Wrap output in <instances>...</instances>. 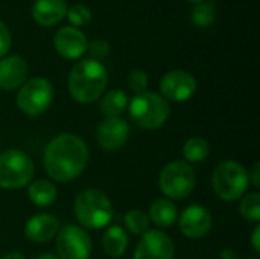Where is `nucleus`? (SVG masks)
<instances>
[{
    "label": "nucleus",
    "instance_id": "1",
    "mask_svg": "<svg viewBox=\"0 0 260 259\" xmlns=\"http://www.w3.org/2000/svg\"><path fill=\"white\" fill-rule=\"evenodd\" d=\"M90 160L87 143L72 133H62L52 139L43 154V165L47 176L59 183L79 177Z\"/></svg>",
    "mask_w": 260,
    "mask_h": 259
},
{
    "label": "nucleus",
    "instance_id": "2",
    "mask_svg": "<svg viewBox=\"0 0 260 259\" xmlns=\"http://www.w3.org/2000/svg\"><path fill=\"white\" fill-rule=\"evenodd\" d=\"M108 84V73L101 61L82 60L73 66L69 76V92L76 102L98 101Z\"/></svg>",
    "mask_w": 260,
    "mask_h": 259
},
{
    "label": "nucleus",
    "instance_id": "3",
    "mask_svg": "<svg viewBox=\"0 0 260 259\" xmlns=\"http://www.w3.org/2000/svg\"><path fill=\"white\" fill-rule=\"evenodd\" d=\"M73 214L81 226L98 231L111 223L114 208L111 200L102 191L85 189L76 195Z\"/></svg>",
    "mask_w": 260,
    "mask_h": 259
},
{
    "label": "nucleus",
    "instance_id": "4",
    "mask_svg": "<svg viewBox=\"0 0 260 259\" xmlns=\"http://www.w3.org/2000/svg\"><path fill=\"white\" fill-rule=\"evenodd\" d=\"M129 116L137 127L143 130H157L163 127L171 114L168 101L154 92L136 93L128 104Z\"/></svg>",
    "mask_w": 260,
    "mask_h": 259
},
{
    "label": "nucleus",
    "instance_id": "5",
    "mask_svg": "<svg viewBox=\"0 0 260 259\" xmlns=\"http://www.w3.org/2000/svg\"><path fill=\"white\" fill-rule=\"evenodd\" d=\"M248 185V171L235 160L221 162L213 171L212 186L224 202H236L241 198L247 192Z\"/></svg>",
    "mask_w": 260,
    "mask_h": 259
},
{
    "label": "nucleus",
    "instance_id": "6",
    "mask_svg": "<svg viewBox=\"0 0 260 259\" xmlns=\"http://www.w3.org/2000/svg\"><path fill=\"white\" fill-rule=\"evenodd\" d=\"M195 185V169L184 160H174L168 163L158 177L160 191L171 200H184L192 194Z\"/></svg>",
    "mask_w": 260,
    "mask_h": 259
},
{
    "label": "nucleus",
    "instance_id": "7",
    "mask_svg": "<svg viewBox=\"0 0 260 259\" xmlns=\"http://www.w3.org/2000/svg\"><path fill=\"white\" fill-rule=\"evenodd\" d=\"M34 177V163L30 157L20 150H6L0 153V188L21 189Z\"/></svg>",
    "mask_w": 260,
    "mask_h": 259
},
{
    "label": "nucleus",
    "instance_id": "8",
    "mask_svg": "<svg viewBox=\"0 0 260 259\" xmlns=\"http://www.w3.org/2000/svg\"><path fill=\"white\" fill-rule=\"evenodd\" d=\"M53 101V85L47 78L37 76L26 81L17 95V105L18 108L30 116L37 118L43 114Z\"/></svg>",
    "mask_w": 260,
    "mask_h": 259
},
{
    "label": "nucleus",
    "instance_id": "9",
    "mask_svg": "<svg viewBox=\"0 0 260 259\" xmlns=\"http://www.w3.org/2000/svg\"><path fill=\"white\" fill-rule=\"evenodd\" d=\"M56 252L59 259H88L91 255V240L78 226H64L56 234Z\"/></svg>",
    "mask_w": 260,
    "mask_h": 259
},
{
    "label": "nucleus",
    "instance_id": "10",
    "mask_svg": "<svg viewBox=\"0 0 260 259\" xmlns=\"http://www.w3.org/2000/svg\"><path fill=\"white\" fill-rule=\"evenodd\" d=\"M197 79L184 70H172L160 81L161 96L168 101L184 102L197 93Z\"/></svg>",
    "mask_w": 260,
    "mask_h": 259
},
{
    "label": "nucleus",
    "instance_id": "11",
    "mask_svg": "<svg viewBox=\"0 0 260 259\" xmlns=\"http://www.w3.org/2000/svg\"><path fill=\"white\" fill-rule=\"evenodd\" d=\"M172 240L161 231H148L136 246L134 259H174Z\"/></svg>",
    "mask_w": 260,
    "mask_h": 259
},
{
    "label": "nucleus",
    "instance_id": "12",
    "mask_svg": "<svg viewBox=\"0 0 260 259\" xmlns=\"http://www.w3.org/2000/svg\"><path fill=\"white\" fill-rule=\"evenodd\" d=\"M129 137V125L123 118H107L96 130V140L105 151L120 150Z\"/></svg>",
    "mask_w": 260,
    "mask_h": 259
},
{
    "label": "nucleus",
    "instance_id": "13",
    "mask_svg": "<svg viewBox=\"0 0 260 259\" xmlns=\"http://www.w3.org/2000/svg\"><path fill=\"white\" fill-rule=\"evenodd\" d=\"M178 223H180V231L184 237L190 240H200L210 232L213 226V218L212 214L204 206L192 205L183 211Z\"/></svg>",
    "mask_w": 260,
    "mask_h": 259
},
{
    "label": "nucleus",
    "instance_id": "14",
    "mask_svg": "<svg viewBox=\"0 0 260 259\" xmlns=\"http://www.w3.org/2000/svg\"><path fill=\"white\" fill-rule=\"evenodd\" d=\"M53 44L56 52L66 60H78L87 52L85 35L73 26H66L55 34Z\"/></svg>",
    "mask_w": 260,
    "mask_h": 259
},
{
    "label": "nucleus",
    "instance_id": "15",
    "mask_svg": "<svg viewBox=\"0 0 260 259\" xmlns=\"http://www.w3.org/2000/svg\"><path fill=\"white\" fill-rule=\"evenodd\" d=\"M27 64L18 55L3 56L0 60V89L15 90L26 82Z\"/></svg>",
    "mask_w": 260,
    "mask_h": 259
},
{
    "label": "nucleus",
    "instance_id": "16",
    "mask_svg": "<svg viewBox=\"0 0 260 259\" xmlns=\"http://www.w3.org/2000/svg\"><path fill=\"white\" fill-rule=\"evenodd\" d=\"M59 232L58 220L50 214H37L24 226V237L32 243H47Z\"/></svg>",
    "mask_w": 260,
    "mask_h": 259
},
{
    "label": "nucleus",
    "instance_id": "17",
    "mask_svg": "<svg viewBox=\"0 0 260 259\" xmlns=\"http://www.w3.org/2000/svg\"><path fill=\"white\" fill-rule=\"evenodd\" d=\"M67 12L64 0H37L32 6V17L41 26L58 24Z\"/></svg>",
    "mask_w": 260,
    "mask_h": 259
},
{
    "label": "nucleus",
    "instance_id": "18",
    "mask_svg": "<svg viewBox=\"0 0 260 259\" xmlns=\"http://www.w3.org/2000/svg\"><path fill=\"white\" fill-rule=\"evenodd\" d=\"M149 218L155 226L161 229L171 227L177 223L178 208L169 198H158L149 208Z\"/></svg>",
    "mask_w": 260,
    "mask_h": 259
},
{
    "label": "nucleus",
    "instance_id": "19",
    "mask_svg": "<svg viewBox=\"0 0 260 259\" xmlns=\"http://www.w3.org/2000/svg\"><path fill=\"white\" fill-rule=\"evenodd\" d=\"M102 247L107 256L120 258L128 249L126 232L120 226H111L102 237Z\"/></svg>",
    "mask_w": 260,
    "mask_h": 259
},
{
    "label": "nucleus",
    "instance_id": "20",
    "mask_svg": "<svg viewBox=\"0 0 260 259\" xmlns=\"http://www.w3.org/2000/svg\"><path fill=\"white\" fill-rule=\"evenodd\" d=\"M128 104H129L128 95L123 90L116 89L104 95L99 107H101V111L107 118H120L128 108Z\"/></svg>",
    "mask_w": 260,
    "mask_h": 259
},
{
    "label": "nucleus",
    "instance_id": "21",
    "mask_svg": "<svg viewBox=\"0 0 260 259\" xmlns=\"http://www.w3.org/2000/svg\"><path fill=\"white\" fill-rule=\"evenodd\" d=\"M56 188L49 180H37L29 186L27 197L38 208H47L56 200Z\"/></svg>",
    "mask_w": 260,
    "mask_h": 259
},
{
    "label": "nucleus",
    "instance_id": "22",
    "mask_svg": "<svg viewBox=\"0 0 260 259\" xmlns=\"http://www.w3.org/2000/svg\"><path fill=\"white\" fill-rule=\"evenodd\" d=\"M210 154V143L200 136L190 137L183 147V157L187 163H200L204 162Z\"/></svg>",
    "mask_w": 260,
    "mask_h": 259
},
{
    "label": "nucleus",
    "instance_id": "23",
    "mask_svg": "<svg viewBox=\"0 0 260 259\" xmlns=\"http://www.w3.org/2000/svg\"><path fill=\"white\" fill-rule=\"evenodd\" d=\"M216 18V5L212 0H203L195 5L192 9V21L198 27H209L215 23Z\"/></svg>",
    "mask_w": 260,
    "mask_h": 259
},
{
    "label": "nucleus",
    "instance_id": "24",
    "mask_svg": "<svg viewBox=\"0 0 260 259\" xmlns=\"http://www.w3.org/2000/svg\"><path fill=\"white\" fill-rule=\"evenodd\" d=\"M125 226L133 235L142 237L149 231V217L140 209H131L125 215Z\"/></svg>",
    "mask_w": 260,
    "mask_h": 259
},
{
    "label": "nucleus",
    "instance_id": "25",
    "mask_svg": "<svg viewBox=\"0 0 260 259\" xmlns=\"http://www.w3.org/2000/svg\"><path fill=\"white\" fill-rule=\"evenodd\" d=\"M241 215L248 221L257 224L260 221V194L259 192H251L244 197L239 206Z\"/></svg>",
    "mask_w": 260,
    "mask_h": 259
},
{
    "label": "nucleus",
    "instance_id": "26",
    "mask_svg": "<svg viewBox=\"0 0 260 259\" xmlns=\"http://www.w3.org/2000/svg\"><path fill=\"white\" fill-rule=\"evenodd\" d=\"M66 15L73 26H85L91 21V11L85 5H73L67 9Z\"/></svg>",
    "mask_w": 260,
    "mask_h": 259
},
{
    "label": "nucleus",
    "instance_id": "27",
    "mask_svg": "<svg viewBox=\"0 0 260 259\" xmlns=\"http://www.w3.org/2000/svg\"><path fill=\"white\" fill-rule=\"evenodd\" d=\"M128 85L136 93L146 92V87H148V75H146V72L142 70V69L131 70L129 75H128Z\"/></svg>",
    "mask_w": 260,
    "mask_h": 259
},
{
    "label": "nucleus",
    "instance_id": "28",
    "mask_svg": "<svg viewBox=\"0 0 260 259\" xmlns=\"http://www.w3.org/2000/svg\"><path fill=\"white\" fill-rule=\"evenodd\" d=\"M87 50H88V53L91 56L90 60L99 61V60H104V58L108 56V53H110V44L105 40H94V41H91L87 46Z\"/></svg>",
    "mask_w": 260,
    "mask_h": 259
},
{
    "label": "nucleus",
    "instance_id": "29",
    "mask_svg": "<svg viewBox=\"0 0 260 259\" xmlns=\"http://www.w3.org/2000/svg\"><path fill=\"white\" fill-rule=\"evenodd\" d=\"M11 49V34L5 23L0 21V58H3Z\"/></svg>",
    "mask_w": 260,
    "mask_h": 259
},
{
    "label": "nucleus",
    "instance_id": "30",
    "mask_svg": "<svg viewBox=\"0 0 260 259\" xmlns=\"http://www.w3.org/2000/svg\"><path fill=\"white\" fill-rule=\"evenodd\" d=\"M248 179H250V183L254 186V188H259L260 186V165L256 163L251 169V172H248Z\"/></svg>",
    "mask_w": 260,
    "mask_h": 259
},
{
    "label": "nucleus",
    "instance_id": "31",
    "mask_svg": "<svg viewBox=\"0 0 260 259\" xmlns=\"http://www.w3.org/2000/svg\"><path fill=\"white\" fill-rule=\"evenodd\" d=\"M251 243L256 252H260V226L257 224L253 231V237H251Z\"/></svg>",
    "mask_w": 260,
    "mask_h": 259
},
{
    "label": "nucleus",
    "instance_id": "32",
    "mask_svg": "<svg viewBox=\"0 0 260 259\" xmlns=\"http://www.w3.org/2000/svg\"><path fill=\"white\" fill-rule=\"evenodd\" d=\"M221 259H238V253L233 249H224L219 255Z\"/></svg>",
    "mask_w": 260,
    "mask_h": 259
},
{
    "label": "nucleus",
    "instance_id": "33",
    "mask_svg": "<svg viewBox=\"0 0 260 259\" xmlns=\"http://www.w3.org/2000/svg\"><path fill=\"white\" fill-rule=\"evenodd\" d=\"M2 259H24V256L20 252H9V253H6Z\"/></svg>",
    "mask_w": 260,
    "mask_h": 259
},
{
    "label": "nucleus",
    "instance_id": "34",
    "mask_svg": "<svg viewBox=\"0 0 260 259\" xmlns=\"http://www.w3.org/2000/svg\"><path fill=\"white\" fill-rule=\"evenodd\" d=\"M37 259H59L56 258L55 255H52V253H41V255H38Z\"/></svg>",
    "mask_w": 260,
    "mask_h": 259
},
{
    "label": "nucleus",
    "instance_id": "35",
    "mask_svg": "<svg viewBox=\"0 0 260 259\" xmlns=\"http://www.w3.org/2000/svg\"><path fill=\"white\" fill-rule=\"evenodd\" d=\"M189 2H192V3H200V2H203V0H189Z\"/></svg>",
    "mask_w": 260,
    "mask_h": 259
}]
</instances>
